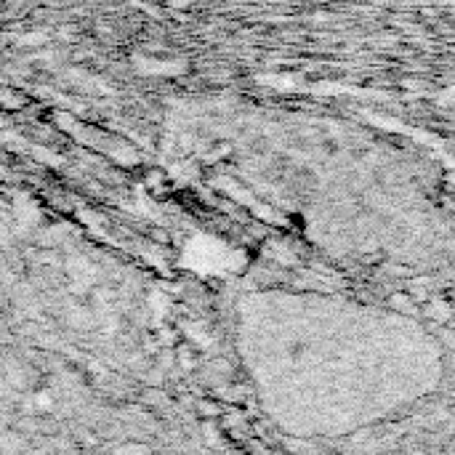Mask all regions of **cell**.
Instances as JSON below:
<instances>
[{"label": "cell", "instance_id": "obj_1", "mask_svg": "<svg viewBox=\"0 0 455 455\" xmlns=\"http://www.w3.org/2000/svg\"><path fill=\"white\" fill-rule=\"evenodd\" d=\"M173 359H176V370H195L200 365V355L192 344L173 346Z\"/></svg>", "mask_w": 455, "mask_h": 455}, {"label": "cell", "instance_id": "obj_2", "mask_svg": "<svg viewBox=\"0 0 455 455\" xmlns=\"http://www.w3.org/2000/svg\"><path fill=\"white\" fill-rule=\"evenodd\" d=\"M195 410H197V415L205 418V421H216V418H221L224 415L221 402L211 400V397H200V400L195 402Z\"/></svg>", "mask_w": 455, "mask_h": 455}, {"label": "cell", "instance_id": "obj_3", "mask_svg": "<svg viewBox=\"0 0 455 455\" xmlns=\"http://www.w3.org/2000/svg\"><path fill=\"white\" fill-rule=\"evenodd\" d=\"M423 314L434 322H447L450 320V306H447L444 301H437V299L426 301V304H423Z\"/></svg>", "mask_w": 455, "mask_h": 455}, {"label": "cell", "instance_id": "obj_4", "mask_svg": "<svg viewBox=\"0 0 455 455\" xmlns=\"http://www.w3.org/2000/svg\"><path fill=\"white\" fill-rule=\"evenodd\" d=\"M155 344L160 346V349H173V346L178 344V330L176 328H168V325H157Z\"/></svg>", "mask_w": 455, "mask_h": 455}, {"label": "cell", "instance_id": "obj_5", "mask_svg": "<svg viewBox=\"0 0 455 455\" xmlns=\"http://www.w3.org/2000/svg\"><path fill=\"white\" fill-rule=\"evenodd\" d=\"M388 306H391L394 311H402V314H415V311H418L408 293H391V299H388Z\"/></svg>", "mask_w": 455, "mask_h": 455}, {"label": "cell", "instance_id": "obj_6", "mask_svg": "<svg viewBox=\"0 0 455 455\" xmlns=\"http://www.w3.org/2000/svg\"><path fill=\"white\" fill-rule=\"evenodd\" d=\"M115 453L117 455H149V447H146V444H120Z\"/></svg>", "mask_w": 455, "mask_h": 455}, {"label": "cell", "instance_id": "obj_7", "mask_svg": "<svg viewBox=\"0 0 455 455\" xmlns=\"http://www.w3.org/2000/svg\"><path fill=\"white\" fill-rule=\"evenodd\" d=\"M155 240H157V243L166 245V243H168V234H166V232H155Z\"/></svg>", "mask_w": 455, "mask_h": 455}]
</instances>
